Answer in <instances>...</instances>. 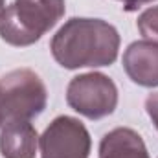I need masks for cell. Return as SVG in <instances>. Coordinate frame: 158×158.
<instances>
[{"mask_svg": "<svg viewBox=\"0 0 158 158\" xmlns=\"http://www.w3.org/2000/svg\"><path fill=\"white\" fill-rule=\"evenodd\" d=\"M90 147V132L72 116H57L39 138L42 158H88Z\"/></svg>", "mask_w": 158, "mask_h": 158, "instance_id": "5b68a950", "label": "cell"}, {"mask_svg": "<svg viewBox=\"0 0 158 158\" xmlns=\"http://www.w3.org/2000/svg\"><path fill=\"white\" fill-rule=\"evenodd\" d=\"M39 136L31 121L7 119L0 127L2 158H35Z\"/></svg>", "mask_w": 158, "mask_h": 158, "instance_id": "52a82bcc", "label": "cell"}, {"mask_svg": "<svg viewBox=\"0 0 158 158\" xmlns=\"http://www.w3.org/2000/svg\"><path fill=\"white\" fill-rule=\"evenodd\" d=\"M145 110H147L149 118H151V121L155 123V127H156V131H158V92L147 96V99H145Z\"/></svg>", "mask_w": 158, "mask_h": 158, "instance_id": "30bf717a", "label": "cell"}, {"mask_svg": "<svg viewBox=\"0 0 158 158\" xmlns=\"http://www.w3.org/2000/svg\"><path fill=\"white\" fill-rule=\"evenodd\" d=\"M99 158H149V153L145 142L136 131L116 127L101 138Z\"/></svg>", "mask_w": 158, "mask_h": 158, "instance_id": "ba28073f", "label": "cell"}, {"mask_svg": "<svg viewBox=\"0 0 158 158\" xmlns=\"http://www.w3.org/2000/svg\"><path fill=\"white\" fill-rule=\"evenodd\" d=\"M2 123H4V112H2V103H0V127H2Z\"/></svg>", "mask_w": 158, "mask_h": 158, "instance_id": "4fadbf2b", "label": "cell"}, {"mask_svg": "<svg viewBox=\"0 0 158 158\" xmlns=\"http://www.w3.org/2000/svg\"><path fill=\"white\" fill-rule=\"evenodd\" d=\"M4 11H6V2L0 0V19H2V15H4Z\"/></svg>", "mask_w": 158, "mask_h": 158, "instance_id": "7c38bea8", "label": "cell"}, {"mask_svg": "<svg viewBox=\"0 0 158 158\" xmlns=\"http://www.w3.org/2000/svg\"><path fill=\"white\" fill-rule=\"evenodd\" d=\"M123 68L129 79L140 86H158V42L136 40L123 53Z\"/></svg>", "mask_w": 158, "mask_h": 158, "instance_id": "8992f818", "label": "cell"}, {"mask_svg": "<svg viewBox=\"0 0 158 158\" xmlns=\"http://www.w3.org/2000/svg\"><path fill=\"white\" fill-rule=\"evenodd\" d=\"M0 103L4 121H31L44 112L48 90L44 81L30 68H17L0 77Z\"/></svg>", "mask_w": 158, "mask_h": 158, "instance_id": "3957f363", "label": "cell"}, {"mask_svg": "<svg viewBox=\"0 0 158 158\" xmlns=\"http://www.w3.org/2000/svg\"><path fill=\"white\" fill-rule=\"evenodd\" d=\"M118 2L123 4L125 11H136V9H140L142 6H145V4H149L153 0H118Z\"/></svg>", "mask_w": 158, "mask_h": 158, "instance_id": "8fae6325", "label": "cell"}, {"mask_svg": "<svg viewBox=\"0 0 158 158\" xmlns=\"http://www.w3.org/2000/svg\"><path fill=\"white\" fill-rule=\"evenodd\" d=\"M64 0H15L0 19V39L11 46H31L64 15Z\"/></svg>", "mask_w": 158, "mask_h": 158, "instance_id": "7a4b0ae2", "label": "cell"}, {"mask_svg": "<svg viewBox=\"0 0 158 158\" xmlns=\"http://www.w3.org/2000/svg\"><path fill=\"white\" fill-rule=\"evenodd\" d=\"M66 103L77 114L88 119L110 116L118 107V86L112 79L99 72L76 76L68 83Z\"/></svg>", "mask_w": 158, "mask_h": 158, "instance_id": "277c9868", "label": "cell"}, {"mask_svg": "<svg viewBox=\"0 0 158 158\" xmlns=\"http://www.w3.org/2000/svg\"><path fill=\"white\" fill-rule=\"evenodd\" d=\"M50 50L66 70L109 66L118 59L119 33L107 20L74 17L53 35Z\"/></svg>", "mask_w": 158, "mask_h": 158, "instance_id": "6da1fadb", "label": "cell"}, {"mask_svg": "<svg viewBox=\"0 0 158 158\" xmlns=\"http://www.w3.org/2000/svg\"><path fill=\"white\" fill-rule=\"evenodd\" d=\"M136 26H138L142 37L145 40L158 42V6H153V7L145 9L138 17Z\"/></svg>", "mask_w": 158, "mask_h": 158, "instance_id": "9c48e42d", "label": "cell"}]
</instances>
